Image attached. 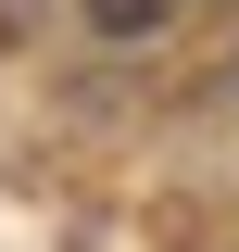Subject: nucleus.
Here are the masks:
<instances>
[{
	"label": "nucleus",
	"mask_w": 239,
	"mask_h": 252,
	"mask_svg": "<svg viewBox=\"0 0 239 252\" xmlns=\"http://www.w3.org/2000/svg\"><path fill=\"white\" fill-rule=\"evenodd\" d=\"M89 13H101V26H114V38H139L151 13H164V0H89Z\"/></svg>",
	"instance_id": "nucleus-1"
}]
</instances>
